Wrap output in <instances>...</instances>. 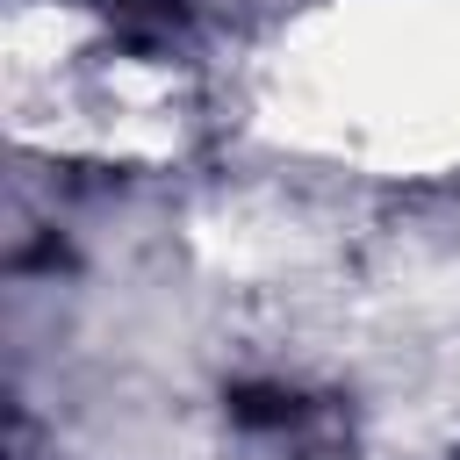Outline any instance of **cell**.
<instances>
[{
    "label": "cell",
    "mask_w": 460,
    "mask_h": 460,
    "mask_svg": "<svg viewBox=\"0 0 460 460\" xmlns=\"http://www.w3.org/2000/svg\"><path fill=\"white\" fill-rule=\"evenodd\" d=\"M223 402H230V424H244V431H295V424L309 417V402H302L295 388H273V381L230 388Z\"/></svg>",
    "instance_id": "1"
}]
</instances>
